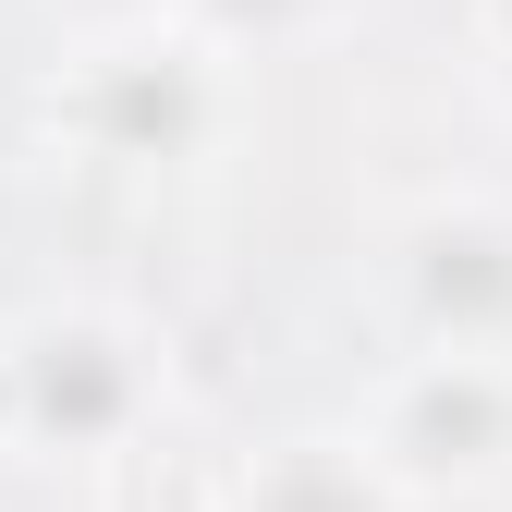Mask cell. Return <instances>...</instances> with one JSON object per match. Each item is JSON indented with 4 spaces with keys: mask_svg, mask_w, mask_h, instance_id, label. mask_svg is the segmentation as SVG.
Wrapping results in <instances>:
<instances>
[{
    "mask_svg": "<svg viewBox=\"0 0 512 512\" xmlns=\"http://www.w3.org/2000/svg\"><path fill=\"white\" fill-rule=\"evenodd\" d=\"M354 439L403 500H500L512 488V354L415 342L366 378Z\"/></svg>",
    "mask_w": 512,
    "mask_h": 512,
    "instance_id": "3",
    "label": "cell"
},
{
    "mask_svg": "<svg viewBox=\"0 0 512 512\" xmlns=\"http://www.w3.org/2000/svg\"><path fill=\"white\" fill-rule=\"evenodd\" d=\"M476 86H488V110L512 122V0H488V13H476Z\"/></svg>",
    "mask_w": 512,
    "mask_h": 512,
    "instance_id": "6",
    "label": "cell"
},
{
    "mask_svg": "<svg viewBox=\"0 0 512 512\" xmlns=\"http://www.w3.org/2000/svg\"><path fill=\"white\" fill-rule=\"evenodd\" d=\"M232 512H415V500L378 476V452L354 427H293L232 476Z\"/></svg>",
    "mask_w": 512,
    "mask_h": 512,
    "instance_id": "5",
    "label": "cell"
},
{
    "mask_svg": "<svg viewBox=\"0 0 512 512\" xmlns=\"http://www.w3.org/2000/svg\"><path fill=\"white\" fill-rule=\"evenodd\" d=\"M232 49L196 37L183 13H98V37L61 61L49 86V135L86 171H196L232 135Z\"/></svg>",
    "mask_w": 512,
    "mask_h": 512,
    "instance_id": "1",
    "label": "cell"
},
{
    "mask_svg": "<svg viewBox=\"0 0 512 512\" xmlns=\"http://www.w3.org/2000/svg\"><path fill=\"white\" fill-rule=\"evenodd\" d=\"M378 269H391L415 342L512 354V196H488V183L415 196L391 232H378Z\"/></svg>",
    "mask_w": 512,
    "mask_h": 512,
    "instance_id": "4",
    "label": "cell"
},
{
    "mask_svg": "<svg viewBox=\"0 0 512 512\" xmlns=\"http://www.w3.org/2000/svg\"><path fill=\"white\" fill-rule=\"evenodd\" d=\"M171 403V354L122 305H37L0 330V415L37 452H135Z\"/></svg>",
    "mask_w": 512,
    "mask_h": 512,
    "instance_id": "2",
    "label": "cell"
}]
</instances>
